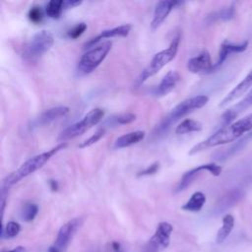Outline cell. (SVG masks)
Segmentation results:
<instances>
[{
	"instance_id": "obj_1",
	"label": "cell",
	"mask_w": 252,
	"mask_h": 252,
	"mask_svg": "<svg viewBox=\"0 0 252 252\" xmlns=\"http://www.w3.org/2000/svg\"><path fill=\"white\" fill-rule=\"evenodd\" d=\"M252 130V113L240 118L239 120L232 122L229 125L219 128L214 134L205 139L204 141L195 145L189 151V155H195L209 148L224 145L234 142L244 136L245 133H249Z\"/></svg>"
},
{
	"instance_id": "obj_2",
	"label": "cell",
	"mask_w": 252,
	"mask_h": 252,
	"mask_svg": "<svg viewBox=\"0 0 252 252\" xmlns=\"http://www.w3.org/2000/svg\"><path fill=\"white\" fill-rule=\"evenodd\" d=\"M67 147V143H60L52 149L38 154L30 159L26 160L18 169L8 174L2 181V188L9 189L12 185L18 183L23 178L29 176L30 174L35 172L39 168H41L53 156H55L61 150H64Z\"/></svg>"
},
{
	"instance_id": "obj_3",
	"label": "cell",
	"mask_w": 252,
	"mask_h": 252,
	"mask_svg": "<svg viewBox=\"0 0 252 252\" xmlns=\"http://www.w3.org/2000/svg\"><path fill=\"white\" fill-rule=\"evenodd\" d=\"M209 101V97L205 94H199L192 96L190 98H186L178 103L175 107L171 109V111L160 121L158 125L154 130V134L156 136H160L166 133L170 127L178 121L180 118L185 116L186 114L192 112L195 109L202 108Z\"/></svg>"
},
{
	"instance_id": "obj_4",
	"label": "cell",
	"mask_w": 252,
	"mask_h": 252,
	"mask_svg": "<svg viewBox=\"0 0 252 252\" xmlns=\"http://www.w3.org/2000/svg\"><path fill=\"white\" fill-rule=\"evenodd\" d=\"M180 33L178 32L173 39L171 40L169 46L159 52H158L153 59L151 60L150 64L141 72L140 76L137 79V84L141 85L143 84L146 80H148L150 77L154 76L157 74L160 69H162L165 65H167L170 61H172L178 51L179 48V43H180Z\"/></svg>"
},
{
	"instance_id": "obj_5",
	"label": "cell",
	"mask_w": 252,
	"mask_h": 252,
	"mask_svg": "<svg viewBox=\"0 0 252 252\" xmlns=\"http://www.w3.org/2000/svg\"><path fill=\"white\" fill-rule=\"evenodd\" d=\"M54 44V37L48 31L42 30L27 42L22 51L23 58L28 62L37 61L44 53H46Z\"/></svg>"
},
{
	"instance_id": "obj_6",
	"label": "cell",
	"mask_w": 252,
	"mask_h": 252,
	"mask_svg": "<svg viewBox=\"0 0 252 252\" xmlns=\"http://www.w3.org/2000/svg\"><path fill=\"white\" fill-rule=\"evenodd\" d=\"M111 46L112 42L107 40L89 49L86 53H84L77 65L78 74L87 75L94 71L105 59L111 49Z\"/></svg>"
},
{
	"instance_id": "obj_7",
	"label": "cell",
	"mask_w": 252,
	"mask_h": 252,
	"mask_svg": "<svg viewBox=\"0 0 252 252\" xmlns=\"http://www.w3.org/2000/svg\"><path fill=\"white\" fill-rule=\"evenodd\" d=\"M103 116H104V111L101 108L96 107L90 110L80 121H77L76 123L64 129L59 134L57 140L61 143H64L69 139H73L84 134L93 126L99 123L102 120Z\"/></svg>"
},
{
	"instance_id": "obj_8",
	"label": "cell",
	"mask_w": 252,
	"mask_h": 252,
	"mask_svg": "<svg viewBox=\"0 0 252 252\" xmlns=\"http://www.w3.org/2000/svg\"><path fill=\"white\" fill-rule=\"evenodd\" d=\"M82 224H83L82 218H74L68 220L67 222H65L58 230L53 246L57 248L60 252L65 250L70 244L71 240L73 239L78 229L82 226Z\"/></svg>"
},
{
	"instance_id": "obj_9",
	"label": "cell",
	"mask_w": 252,
	"mask_h": 252,
	"mask_svg": "<svg viewBox=\"0 0 252 252\" xmlns=\"http://www.w3.org/2000/svg\"><path fill=\"white\" fill-rule=\"evenodd\" d=\"M202 171H208L214 176H219L221 173V166L212 162V163H206V164L198 165V166L186 171L182 175L180 181L178 182V184L175 188V192L178 193V192H181V191L185 190L189 185H191V183L196 179V177Z\"/></svg>"
},
{
	"instance_id": "obj_10",
	"label": "cell",
	"mask_w": 252,
	"mask_h": 252,
	"mask_svg": "<svg viewBox=\"0 0 252 252\" xmlns=\"http://www.w3.org/2000/svg\"><path fill=\"white\" fill-rule=\"evenodd\" d=\"M173 231V226L167 221H161L158 224L154 235L149 240L150 250L158 252L165 249L170 243V236Z\"/></svg>"
},
{
	"instance_id": "obj_11",
	"label": "cell",
	"mask_w": 252,
	"mask_h": 252,
	"mask_svg": "<svg viewBox=\"0 0 252 252\" xmlns=\"http://www.w3.org/2000/svg\"><path fill=\"white\" fill-rule=\"evenodd\" d=\"M252 106V89L248 92V94L237 103L229 107L227 110H225L221 116L220 121V128L224 127L226 125H229L232 123V121L242 112H244L246 109Z\"/></svg>"
},
{
	"instance_id": "obj_12",
	"label": "cell",
	"mask_w": 252,
	"mask_h": 252,
	"mask_svg": "<svg viewBox=\"0 0 252 252\" xmlns=\"http://www.w3.org/2000/svg\"><path fill=\"white\" fill-rule=\"evenodd\" d=\"M70 109L67 106H55L48 108L36 116L30 124V128H37L50 124L51 122L64 117L69 113Z\"/></svg>"
},
{
	"instance_id": "obj_13",
	"label": "cell",
	"mask_w": 252,
	"mask_h": 252,
	"mask_svg": "<svg viewBox=\"0 0 252 252\" xmlns=\"http://www.w3.org/2000/svg\"><path fill=\"white\" fill-rule=\"evenodd\" d=\"M213 67L214 64L211 55L207 50L201 51L197 56L190 58L187 62V69L194 74L212 72Z\"/></svg>"
},
{
	"instance_id": "obj_14",
	"label": "cell",
	"mask_w": 252,
	"mask_h": 252,
	"mask_svg": "<svg viewBox=\"0 0 252 252\" xmlns=\"http://www.w3.org/2000/svg\"><path fill=\"white\" fill-rule=\"evenodd\" d=\"M252 87V70L242 79L241 82H239L224 97L223 99L220 101V106L223 107L231 102H233L234 100H236L237 98H239L240 96H242L243 94H245L249 89Z\"/></svg>"
},
{
	"instance_id": "obj_15",
	"label": "cell",
	"mask_w": 252,
	"mask_h": 252,
	"mask_svg": "<svg viewBox=\"0 0 252 252\" xmlns=\"http://www.w3.org/2000/svg\"><path fill=\"white\" fill-rule=\"evenodd\" d=\"M181 77L177 71L170 70L161 79L160 83L154 89L153 94L156 97H161L169 94L180 81Z\"/></svg>"
},
{
	"instance_id": "obj_16",
	"label": "cell",
	"mask_w": 252,
	"mask_h": 252,
	"mask_svg": "<svg viewBox=\"0 0 252 252\" xmlns=\"http://www.w3.org/2000/svg\"><path fill=\"white\" fill-rule=\"evenodd\" d=\"M180 2L178 1H172V0H164V1H159L156 8H155V12H154V16H153V20L151 22V27L153 30L158 29L167 18L168 14L171 12V10L179 5Z\"/></svg>"
},
{
	"instance_id": "obj_17",
	"label": "cell",
	"mask_w": 252,
	"mask_h": 252,
	"mask_svg": "<svg viewBox=\"0 0 252 252\" xmlns=\"http://www.w3.org/2000/svg\"><path fill=\"white\" fill-rule=\"evenodd\" d=\"M132 29V26L129 24L126 25H121L119 27H115L112 29H108V30H104L102 31L98 35H96L95 37L90 39L88 42L85 43V48H93L94 47L95 44H97L99 41H101L104 38H110V37H114V36H127L130 32Z\"/></svg>"
},
{
	"instance_id": "obj_18",
	"label": "cell",
	"mask_w": 252,
	"mask_h": 252,
	"mask_svg": "<svg viewBox=\"0 0 252 252\" xmlns=\"http://www.w3.org/2000/svg\"><path fill=\"white\" fill-rule=\"evenodd\" d=\"M248 47V41L245 40L241 43H232L228 40H224L220 48V52H219V57L218 60L216 62V64H214L213 67V71L216 70L217 68H219L227 58V56L231 53H240L243 52L247 49Z\"/></svg>"
},
{
	"instance_id": "obj_19",
	"label": "cell",
	"mask_w": 252,
	"mask_h": 252,
	"mask_svg": "<svg viewBox=\"0 0 252 252\" xmlns=\"http://www.w3.org/2000/svg\"><path fill=\"white\" fill-rule=\"evenodd\" d=\"M252 140V131L238 139L232 146L227 148L225 151L220 153L218 157H216V159L218 160H224L226 158H229L233 156H235L237 153H239L245 146Z\"/></svg>"
},
{
	"instance_id": "obj_20",
	"label": "cell",
	"mask_w": 252,
	"mask_h": 252,
	"mask_svg": "<svg viewBox=\"0 0 252 252\" xmlns=\"http://www.w3.org/2000/svg\"><path fill=\"white\" fill-rule=\"evenodd\" d=\"M146 133L144 131L138 130L126 133L120 137H118L114 142V148L115 149H122L129 146H132L134 144H137L141 142L145 138Z\"/></svg>"
},
{
	"instance_id": "obj_21",
	"label": "cell",
	"mask_w": 252,
	"mask_h": 252,
	"mask_svg": "<svg viewBox=\"0 0 252 252\" xmlns=\"http://www.w3.org/2000/svg\"><path fill=\"white\" fill-rule=\"evenodd\" d=\"M206 203V196L204 193L198 191L192 194L190 199L181 207L183 211L187 212H199Z\"/></svg>"
},
{
	"instance_id": "obj_22",
	"label": "cell",
	"mask_w": 252,
	"mask_h": 252,
	"mask_svg": "<svg viewBox=\"0 0 252 252\" xmlns=\"http://www.w3.org/2000/svg\"><path fill=\"white\" fill-rule=\"evenodd\" d=\"M234 226V218L232 215H225L222 218V225L220 226V228L219 229L218 233H217V237H216V241L217 243H221L223 242L227 236L230 234L232 228Z\"/></svg>"
},
{
	"instance_id": "obj_23",
	"label": "cell",
	"mask_w": 252,
	"mask_h": 252,
	"mask_svg": "<svg viewBox=\"0 0 252 252\" xmlns=\"http://www.w3.org/2000/svg\"><path fill=\"white\" fill-rule=\"evenodd\" d=\"M202 123H200L197 120H193V119H184L183 121H181V123L178 124V126H176L175 128V134L177 135H184L187 133H191V132H198L200 130H202Z\"/></svg>"
},
{
	"instance_id": "obj_24",
	"label": "cell",
	"mask_w": 252,
	"mask_h": 252,
	"mask_svg": "<svg viewBox=\"0 0 252 252\" xmlns=\"http://www.w3.org/2000/svg\"><path fill=\"white\" fill-rule=\"evenodd\" d=\"M64 11V0H50L45 6V14L52 19L60 18Z\"/></svg>"
},
{
	"instance_id": "obj_25",
	"label": "cell",
	"mask_w": 252,
	"mask_h": 252,
	"mask_svg": "<svg viewBox=\"0 0 252 252\" xmlns=\"http://www.w3.org/2000/svg\"><path fill=\"white\" fill-rule=\"evenodd\" d=\"M38 213V206L35 203H26L22 210L20 217L24 221H32L34 220Z\"/></svg>"
},
{
	"instance_id": "obj_26",
	"label": "cell",
	"mask_w": 252,
	"mask_h": 252,
	"mask_svg": "<svg viewBox=\"0 0 252 252\" xmlns=\"http://www.w3.org/2000/svg\"><path fill=\"white\" fill-rule=\"evenodd\" d=\"M21 230V225L14 220L8 221L3 227L1 231V238L2 239H10L16 237Z\"/></svg>"
},
{
	"instance_id": "obj_27",
	"label": "cell",
	"mask_w": 252,
	"mask_h": 252,
	"mask_svg": "<svg viewBox=\"0 0 252 252\" xmlns=\"http://www.w3.org/2000/svg\"><path fill=\"white\" fill-rule=\"evenodd\" d=\"M235 14V8L233 5H230L228 7L222 8L215 13H213L212 15L209 16V18L212 21H216V20H220V21H228L230 19H232L234 17Z\"/></svg>"
},
{
	"instance_id": "obj_28",
	"label": "cell",
	"mask_w": 252,
	"mask_h": 252,
	"mask_svg": "<svg viewBox=\"0 0 252 252\" xmlns=\"http://www.w3.org/2000/svg\"><path fill=\"white\" fill-rule=\"evenodd\" d=\"M136 119V115L134 113L128 112V113H123V114H119L117 116H114L110 119H108L107 121H110L111 125H125V124H129L133 121H135Z\"/></svg>"
},
{
	"instance_id": "obj_29",
	"label": "cell",
	"mask_w": 252,
	"mask_h": 252,
	"mask_svg": "<svg viewBox=\"0 0 252 252\" xmlns=\"http://www.w3.org/2000/svg\"><path fill=\"white\" fill-rule=\"evenodd\" d=\"M104 133H105V129H104V128L98 129V130H97L94 134H93L90 138L86 139L84 142H82L81 144H79V148H80V149H85V148H88V147L94 145V143H96L98 140H100V139L103 137Z\"/></svg>"
},
{
	"instance_id": "obj_30",
	"label": "cell",
	"mask_w": 252,
	"mask_h": 252,
	"mask_svg": "<svg viewBox=\"0 0 252 252\" xmlns=\"http://www.w3.org/2000/svg\"><path fill=\"white\" fill-rule=\"evenodd\" d=\"M29 20L33 23V24H39L42 21L43 18V12L40 7L38 6H33L29 10L28 13Z\"/></svg>"
},
{
	"instance_id": "obj_31",
	"label": "cell",
	"mask_w": 252,
	"mask_h": 252,
	"mask_svg": "<svg viewBox=\"0 0 252 252\" xmlns=\"http://www.w3.org/2000/svg\"><path fill=\"white\" fill-rule=\"evenodd\" d=\"M87 30V24L85 23H79L76 26H74L69 32H68V36L72 39H76L79 36H81L84 32Z\"/></svg>"
},
{
	"instance_id": "obj_32",
	"label": "cell",
	"mask_w": 252,
	"mask_h": 252,
	"mask_svg": "<svg viewBox=\"0 0 252 252\" xmlns=\"http://www.w3.org/2000/svg\"><path fill=\"white\" fill-rule=\"evenodd\" d=\"M159 166H160V165H159V162H158V161H155V162H153L152 164L148 165L145 169L139 171L138 174H137V176H138V177H141V176L153 175V174H155V173H157V172L158 171Z\"/></svg>"
},
{
	"instance_id": "obj_33",
	"label": "cell",
	"mask_w": 252,
	"mask_h": 252,
	"mask_svg": "<svg viewBox=\"0 0 252 252\" xmlns=\"http://www.w3.org/2000/svg\"><path fill=\"white\" fill-rule=\"evenodd\" d=\"M82 4V1H78V0H65L64 1V10L70 9V8H75L79 5Z\"/></svg>"
},
{
	"instance_id": "obj_34",
	"label": "cell",
	"mask_w": 252,
	"mask_h": 252,
	"mask_svg": "<svg viewBox=\"0 0 252 252\" xmlns=\"http://www.w3.org/2000/svg\"><path fill=\"white\" fill-rule=\"evenodd\" d=\"M49 186L52 191H56L58 189V183L56 180H49Z\"/></svg>"
},
{
	"instance_id": "obj_35",
	"label": "cell",
	"mask_w": 252,
	"mask_h": 252,
	"mask_svg": "<svg viewBox=\"0 0 252 252\" xmlns=\"http://www.w3.org/2000/svg\"><path fill=\"white\" fill-rule=\"evenodd\" d=\"M7 252H25V248L22 247V246H18V247H15L14 249L12 250H9Z\"/></svg>"
},
{
	"instance_id": "obj_36",
	"label": "cell",
	"mask_w": 252,
	"mask_h": 252,
	"mask_svg": "<svg viewBox=\"0 0 252 252\" xmlns=\"http://www.w3.org/2000/svg\"><path fill=\"white\" fill-rule=\"evenodd\" d=\"M48 252H60L57 248H55L53 245L52 246H50L49 247V249H48Z\"/></svg>"
}]
</instances>
